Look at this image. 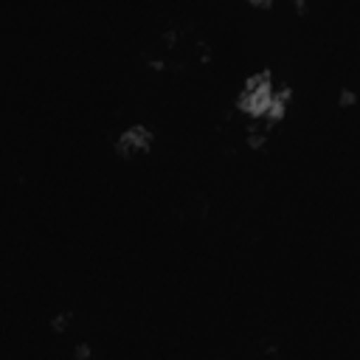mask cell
I'll list each match as a JSON object with an SVG mask.
<instances>
[{
    "label": "cell",
    "mask_w": 360,
    "mask_h": 360,
    "mask_svg": "<svg viewBox=\"0 0 360 360\" xmlns=\"http://www.w3.org/2000/svg\"><path fill=\"white\" fill-rule=\"evenodd\" d=\"M155 143H158V132L152 127L135 121V124H129L127 129H121L112 138V152L121 160H132L135 155H152Z\"/></svg>",
    "instance_id": "cell-1"
},
{
    "label": "cell",
    "mask_w": 360,
    "mask_h": 360,
    "mask_svg": "<svg viewBox=\"0 0 360 360\" xmlns=\"http://www.w3.org/2000/svg\"><path fill=\"white\" fill-rule=\"evenodd\" d=\"M70 326H73V312L70 309H56L53 315H48V332L51 335L62 338V335H68Z\"/></svg>",
    "instance_id": "cell-2"
},
{
    "label": "cell",
    "mask_w": 360,
    "mask_h": 360,
    "mask_svg": "<svg viewBox=\"0 0 360 360\" xmlns=\"http://www.w3.org/2000/svg\"><path fill=\"white\" fill-rule=\"evenodd\" d=\"M290 6H292L295 17H307L309 14V0H290Z\"/></svg>",
    "instance_id": "cell-3"
}]
</instances>
